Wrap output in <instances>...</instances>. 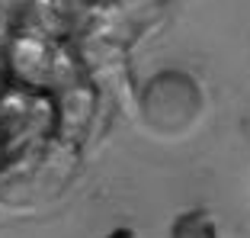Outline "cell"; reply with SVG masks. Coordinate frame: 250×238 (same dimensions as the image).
<instances>
[{"instance_id": "7a4b0ae2", "label": "cell", "mask_w": 250, "mask_h": 238, "mask_svg": "<svg viewBox=\"0 0 250 238\" xmlns=\"http://www.w3.org/2000/svg\"><path fill=\"white\" fill-rule=\"evenodd\" d=\"M170 238H221L215 219L206 209H186L173 219L170 225Z\"/></svg>"}, {"instance_id": "3957f363", "label": "cell", "mask_w": 250, "mask_h": 238, "mask_svg": "<svg viewBox=\"0 0 250 238\" xmlns=\"http://www.w3.org/2000/svg\"><path fill=\"white\" fill-rule=\"evenodd\" d=\"M106 238H138V235H135L132 229H116V232H109Z\"/></svg>"}, {"instance_id": "6da1fadb", "label": "cell", "mask_w": 250, "mask_h": 238, "mask_svg": "<svg viewBox=\"0 0 250 238\" xmlns=\"http://www.w3.org/2000/svg\"><path fill=\"white\" fill-rule=\"evenodd\" d=\"M206 110V94L183 68H161L138 94V116L145 129L161 139H183Z\"/></svg>"}]
</instances>
